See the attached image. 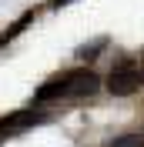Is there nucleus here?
<instances>
[{
  "label": "nucleus",
  "mask_w": 144,
  "mask_h": 147,
  "mask_svg": "<svg viewBox=\"0 0 144 147\" xmlns=\"http://www.w3.org/2000/svg\"><path fill=\"white\" fill-rule=\"evenodd\" d=\"M101 87L97 74L94 70H67L54 80H47L37 87L34 94V107H44V104H54V100H77V97H94Z\"/></svg>",
  "instance_id": "1"
},
{
  "label": "nucleus",
  "mask_w": 144,
  "mask_h": 147,
  "mask_svg": "<svg viewBox=\"0 0 144 147\" xmlns=\"http://www.w3.org/2000/svg\"><path fill=\"white\" fill-rule=\"evenodd\" d=\"M141 87V67H134L131 60H121V64L111 70L107 77V90L114 97H127V94H134Z\"/></svg>",
  "instance_id": "2"
},
{
  "label": "nucleus",
  "mask_w": 144,
  "mask_h": 147,
  "mask_svg": "<svg viewBox=\"0 0 144 147\" xmlns=\"http://www.w3.org/2000/svg\"><path fill=\"white\" fill-rule=\"evenodd\" d=\"M50 114H40V110H17V114H10V117L0 120V127L3 134H17V130H27V127H37V124H44Z\"/></svg>",
  "instance_id": "3"
},
{
  "label": "nucleus",
  "mask_w": 144,
  "mask_h": 147,
  "mask_svg": "<svg viewBox=\"0 0 144 147\" xmlns=\"http://www.w3.org/2000/svg\"><path fill=\"white\" fill-rule=\"evenodd\" d=\"M30 20H34V10H27V13H24V17H20L17 24H14V27H7V30H3V34H0V47H3V44H10V40H14V37H17V34H24V30H27V24H30Z\"/></svg>",
  "instance_id": "4"
},
{
  "label": "nucleus",
  "mask_w": 144,
  "mask_h": 147,
  "mask_svg": "<svg viewBox=\"0 0 144 147\" xmlns=\"http://www.w3.org/2000/svg\"><path fill=\"white\" fill-rule=\"evenodd\" d=\"M104 44H107V37H97V40H90V44H84L81 50H77V57L81 60H94V57L104 50Z\"/></svg>",
  "instance_id": "5"
},
{
  "label": "nucleus",
  "mask_w": 144,
  "mask_h": 147,
  "mask_svg": "<svg viewBox=\"0 0 144 147\" xmlns=\"http://www.w3.org/2000/svg\"><path fill=\"white\" fill-rule=\"evenodd\" d=\"M111 147H144V137L141 134H121L111 140Z\"/></svg>",
  "instance_id": "6"
},
{
  "label": "nucleus",
  "mask_w": 144,
  "mask_h": 147,
  "mask_svg": "<svg viewBox=\"0 0 144 147\" xmlns=\"http://www.w3.org/2000/svg\"><path fill=\"white\" fill-rule=\"evenodd\" d=\"M141 84H144V70H141Z\"/></svg>",
  "instance_id": "7"
},
{
  "label": "nucleus",
  "mask_w": 144,
  "mask_h": 147,
  "mask_svg": "<svg viewBox=\"0 0 144 147\" xmlns=\"http://www.w3.org/2000/svg\"><path fill=\"white\" fill-rule=\"evenodd\" d=\"M0 134H3V127H0Z\"/></svg>",
  "instance_id": "8"
}]
</instances>
